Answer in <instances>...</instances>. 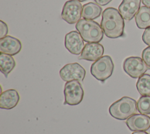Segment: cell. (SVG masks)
Here are the masks:
<instances>
[{
  "label": "cell",
  "instance_id": "cell-4",
  "mask_svg": "<svg viewBox=\"0 0 150 134\" xmlns=\"http://www.w3.org/2000/svg\"><path fill=\"white\" fill-rule=\"evenodd\" d=\"M114 67L111 58L109 55H104L91 65L90 72L96 79L104 82L112 74Z\"/></svg>",
  "mask_w": 150,
  "mask_h": 134
},
{
  "label": "cell",
  "instance_id": "cell-11",
  "mask_svg": "<svg viewBox=\"0 0 150 134\" xmlns=\"http://www.w3.org/2000/svg\"><path fill=\"white\" fill-rule=\"evenodd\" d=\"M104 49L103 46L99 43H87L79 57V59L88 61H96L103 55Z\"/></svg>",
  "mask_w": 150,
  "mask_h": 134
},
{
  "label": "cell",
  "instance_id": "cell-9",
  "mask_svg": "<svg viewBox=\"0 0 150 134\" xmlns=\"http://www.w3.org/2000/svg\"><path fill=\"white\" fill-rule=\"evenodd\" d=\"M64 45L71 53L79 55L81 53L85 45L79 32L72 31L65 35Z\"/></svg>",
  "mask_w": 150,
  "mask_h": 134
},
{
  "label": "cell",
  "instance_id": "cell-18",
  "mask_svg": "<svg viewBox=\"0 0 150 134\" xmlns=\"http://www.w3.org/2000/svg\"><path fill=\"white\" fill-rule=\"evenodd\" d=\"M136 87L142 96H150V75L146 73L140 76L137 81Z\"/></svg>",
  "mask_w": 150,
  "mask_h": 134
},
{
  "label": "cell",
  "instance_id": "cell-26",
  "mask_svg": "<svg viewBox=\"0 0 150 134\" xmlns=\"http://www.w3.org/2000/svg\"><path fill=\"white\" fill-rule=\"evenodd\" d=\"M77 1H79V2H84V1H87V0H77Z\"/></svg>",
  "mask_w": 150,
  "mask_h": 134
},
{
  "label": "cell",
  "instance_id": "cell-22",
  "mask_svg": "<svg viewBox=\"0 0 150 134\" xmlns=\"http://www.w3.org/2000/svg\"><path fill=\"white\" fill-rule=\"evenodd\" d=\"M143 42L148 46H150V27L146 29L142 36Z\"/></svg>",
  "mask_w": 150,
  "mask_h": 134
},
{
  "label": "cell",
  "instance_id": "cell-2",
  "mask_svg": "<svg viewBox=\"0 0 150 134\" xmlns=\"http://www.w3.org/2000/svg\"><path fill=\"white\" fill-rule=\"evenodd\" d=\"M76 28L87 43H98L103 38L104 32L101 26L93 20L81 19L76 23Z\"/></svg>",
  "mask_w": 150,
  "mask_h": 134
},
{
  "label": "cell",
  "instance_id": "cell-21",
  "mask_svg": "<svg viewBox=\"0 0 150 134\" xmlns=\"http://www.w3.org/2000/svg\"><path fill=\"white\" fill-rule=\"evenodd\" d=\"M8 32V28L6 24L2 21H0V39L6 36Z\"/></svg>",
  "mask_w": 150,
  "mask_h": 134
},
{
  "label": "cell",
  "instance_id": "cell-14",
  "mask_svg": "<svg viewBox=\"0 0 150 134\" xmlns=\"http://www.w3.org/2000/svg\"><path fill=\"white\" fill-rule=\"evenodd\" d=\"M20 100L19 93L13 89H8L1 93L0 96V108L11 109L15 108Z\"/></svg>",
  "mask_w": 150,
  "mask_h": 134
},
{
  "label": "cell",
  "instance_id": "cell-5",
  "mask_svg": "<svg viewBox=\"0 0 150 134\" xmlns=\"http://www.w3.org/2000/svg\"><path fill=\"white\" fill-rule=\"evenodd\" d=\"M64 105L74 106L81 103L84 96V90L80 81L73 80L67 82L64 85Z\"/></svg>",
  "mask_w": 150,
  "mask_h": 134
},
{
  "label": "cell",
  "instance_id": "cell-10",
  "mask_svg": "<svg viewBox=\"0 0 150 134\" xmlns=\"http://www.w3.org/2000/svg\"><path fill=\"white\" fill-rule=\"evenodd\" d=\"M126 125L131 131H146L150 128V117L136 113L127 119Z\"/></svg>",
  "mask_w": 150,
  "mask_h": 134
},
{
  "label": "cell",
  "instance_id": "cell-1",
  "mask_svg": "<svg viewBox=\"0 0 150 134\" xmlns=\"http://www.w3.org/2000/svg\"><path fill=\"white\" fill-rule=\"evenodd\" d=\"M101 27L104 34L110 38H117L124 35V18L117 9L108 7L103 11Z\"/></svg>",
  "mask_w": 150,
  "mask_h": 134
},
{
  "label": "cell",
  "instance_id": "cell-15",
  "mask_svg": "<svg viewBox=\"0 0 150 134\" xmlns=\"http://www.w3.org/2000/svg\"><path fill=\"white\" fill-rule=\"evenodd\" d=\"M137 26L139 29H147L150 27V8L142 6L135 16Z\"/></svg>",
  "mask_w": 150,
  "mask_h": 134
},
{
  "label": "cell",
  "instance_id": "cell-3",
  "mask_svg": "<svg viewBox=\"0 0 150 134\" xmlns=\"http://www.w3.org/2000/svg\"><path fill=\"white\" fill-rule=\"evenodd\" d=\"M137 102L128 96H124L111 105L110 115L118 120H125L138 112Z\"/></svg>",
  "mask_w": 150,
  "mask_h": 134
},
{
  "label": "cell",
  "instance_id": "cell-6",
  "mask_svg": "<svg viewBox=\"0 0 150 134\" xmlns=\"http://www.w3.org/2000/svg\"><path fill=\"white\" fill-rule=\"evenodd\" d=\"M125 72L132 78H139L150 69L139 57L130 56L126 58L123 63Z\"/></svg>",
  "mask_w": 150,
  "mask_h": 134
},
{
  "label": "cell",
  "instance_id": "cell-8",
  "mask_svg": "<svg viewBox=\"0 0 150 134\" xmlns=\"http://www.w3.org/2000/svg\"><path fill=\"white\" fill-rule=\"evenodd\" d=\"M59 75L62 79L66 82L73 80L82 82L86 76V70L77 62L68 63L60 70Z\"/></svg>",
  "mask_w": 150,
  "mask_h": 134
},
{
  "label": "cell",
  "instance_id": "cell-24",
  "mask_svg": "<svg viewBox=\"0 0 150 134\" xmlns=\"http://www.w3.org/2000/svg\"><path fill=\"white\" fill-rule=\"evenodd\" d=\"M142 2L145 6L149 8L150 7V0H142Z\"/></svg>",
  "mask_w": 150,
  "mask_h": 134
},
{
  "label": "cell",
  "instance_id": "cell-13",
  "mask_svg": "<svg viewBox=\"0 0 150 134\" xmlns=\"http://www.w3.org/2000/svg\"><path fill=\"white\" fill-rule=\"evenodd\" d=\"M141 0H122L118 6V11L122 18L131 20L140 9Z\"/></svg>",
  "mask_w": 150,
  "mask_h": 134
},
{
  "label": "cell",
  "instance_id": "cell-16",
  "mask_svg": "<svg viewBox=\"0 0 150 134\" xmlns=\"http://www.w3.org/2000/svg\"><path fill=\"white\" fill-rule=\"evenodd\" d=\"M101 12L102 8L99 5L93 2H88L83 6L82 16L84 19L93 20L99 17Z\"/></svg>",
  "mask_w": 150,
  "mask_h": 134
},
{
  "label": "cell",
  "instance_id": "cell-25",
  "mask_svg": "<svg viewBox=\"0 0 150 134\" xmlns=\"http://www.w3.org/2000/svg\"><path fill=\"white\" fill-rule=\"evenodd\" d=\"M132 134H149V133L146 132L145 131H136V132H134Z\"/></svg>",
  "mask_w": 150,
  "mask_h": 134
},
{
  "label": "cell",
  "instance_id": "cell-7",
  "mask_svg": "<svg viewBox=\"0 0 150 134\" xmlns=\"http://www.w3.org/2000/svg\"><path fill=\"white\" fill-rule=\"evenodd\" d=\"M83 6L77 0H69L65 2L62 11V19L69 24L77 22L82 16Z\"/></svg>",
  "mask_w": 150,
  "mask_h": 134
},
{
  "label": "cell",
  "instance_id": "cell-19",
  "mask_svg": "<svg viewBox=\"0 0 150 134\" xmlns=\"http://www.w3.org/2000/svg\"><path fill=\"white\" fill-rule=\"evenodd\" d=\"M138 111L144 115L150 114V96H142L137 103Z\"/></svg>",
  "mask_w": 150,
  "mask_h": 134
},
{
  "label": "cell",
  "instance_id": "cell-17",
  "mask_svg": "<svg viewBox=\"0 0 150 134\" xmlns=\"http://www.w3.org/2000/svg\"><path fill=\"white\" fill-rule=\"evenodd\" d=\"M15 65V61L11 55L1 53L0 71L6 78L8 77L9 73L14 69Z\"/></svg>",
  "mask_w": 150,
  "mask_h": 134
},
{
  "label": "cell",
  "instance_id": "cell-20",
  "mask_svg": "<svg viewBox=\"0 0 150 134\" xmlns=\"http://www.w3.org/2000/svg\"><path fill=\"white\" fill-rule=\"evenodd\" d=\"M142 59L150 68V46L145 48L142 52Z\"/></svg>",
  "mask_w": 150,
  "mask_h": 134
},
{
  "label": "cell",
  "instance_id": "cell-12",
  "mask_svg": "<svg viewBox=\"0 0 150 134\" xmlns=\"http://www.w3.org/2000/svg\"><path fill=\"white\" fill-rule=\"evenodd\" d=\"M22 49L21 41L12 36L8 35L0 39V52L11 56L18 54Z\"/></svg>",
  "mask_w": 150,
  "mask_h": 134
},
{
  "label": "cell",
  "instance_id": "cell-23",
  "mask_svg": "<svg viewBox=\"0 0 150 134\" xmlns=\"http://www.w3.org/2000/svg\"><path fill=\"white\" fill-rule=\"evenodd\" d=\"M94 1L99 5L105 6L108 4L112 0H94Z\"/></svg>",
  "mask_w": 150,
  "mask_h": 134
}]
</instances>
